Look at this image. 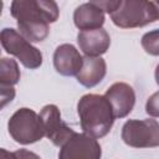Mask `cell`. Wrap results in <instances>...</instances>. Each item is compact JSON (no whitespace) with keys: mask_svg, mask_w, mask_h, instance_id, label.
I'll use <instances>...</instances> for the list:
<instances>
[{"mask_svg":"<svg viewBox=\"0 0 159 159\" xmlns=\"http://www.w3.org/2000/svg\"><path fill=\"white\" fill-rule=\"evenodd\" d=\"M20 34L29 42H40L48 35V24L58 19L60 10L52 0H14L10 6Z\"/></svg>","mask_w":159,"mask_h":159,"instance_id":"1","label":"cell"},{"mask_svg":"<svg viewBox=\"0 0 159 159\" xmlns=\"http://www.w3.org/2000/svg\"><path fill=\"white\" fill-rule=\"evenodd\" d=\"M77 112L83 133L93 138L107 135L114 123L111 103L101 94H84L77 103Z\"/></svg>","mask_w":159,"mask_h":159,"instance_id":"2","label":"cell"},{"mask_svg":"<svg viewBox=\"0 0 159 159\" xmlns=\"http://www.w3.org/2000/svg\"><path fill=\"white\" fill-rule=\"evenodd\" d=\"M113 24L122 29L142 27L158 19L153 1L147 0H122L120 6L111 14Z\"/></svg>","mask_w":159,"mask_h":159,"instance_id":"3","label":"cell"},{"mask_svg":"<svg viewBox=\"0 0 159 159\" xmlns=\"http://www.w3.org/2000/svg\"><path fill=\"white\" fill-rule=\"evenodd\" d=\"M7 129L11 138L20 144H32L45 135L40 116L30 108L17 109L7 122Z\"/></svg>","mask_w":159,"mask_h":159,"instance_id":"4","label":"cell"},{"mask_svg":"<svg viewBox=\"0 0 159 159\" xmlns=\"http://www.w3.org/2000/svg\"><path fill=\"white\" fill-rule=\"evenodd\" d=\"M0 40L4 50L7 53L17 57V60H20V62L25 67L30 70H35L42 65L41 51L37 47L32 46L16 30L9 29V27L2 29Z\"/></svg>","mask_w":159,"mask_h":159,"instance_id":"5","label":"cell"},{"mask_svg":"<svg viewBox=\"0 0 159 159\" xmlns=\"http://www.w3.org/2000/svg\"><path fill=\"white\" fill-rule=\"evenodd\" d=\"M122 139L132 148L159 147V122L155 119H129L122 127Z\"/></svg>","mask_w":159,"mask_h":159,"instance_id":"6","label":"cell"},{"mask_svg":"<svg viewBox=\"0 0 159 159\" xmlns=\"http://www.w3.org/2000/svg\"><path fill=\"white\" fill-rule=\"evenodd\" d=\"M102 149L96 138L75 133L60 149L58 159H101Z\"/></svg>","mask_w":159,"mask_h":159,"instance_id":"7","label":"cell"},{"mask_svg":"<svg viewBox=\"0 0 159 159\" xmlns=\"http://www.w3.org/2000/svg\"><path fill=\"white\" fill-rule=\"evenodd\" d=\"M39 116L43 125L45 135L57 147H62L76 133L62 120L60 109L55 104L45 106Z\"/></svg>","mask_w":159,"mask_h":159,"instance_id":"8","label":"cell"},{"mask_svg":"<svg viewBox=\"0 0 159 159\" xmlns=\"http://www.w3.org/2000/svg\"><path fill=\"white\" fill-rule=\"evenodd\" d=\"M104 97L112 106L114 118L128 116L135 104V93L132 86L124 82L113 83L106 92Z\"/></svg>","mask_w":159,"mask_h":159,"instance_id":"9","label":"cell"},{"mask_svg":"<svg viewBox=\"0 0 159 159\" xmlns=\"http://www.w3.org/2000/svg\"><path fill=\"white\" fill-rule=\"evenodd\" d=\"M53 66L62 76H77L83 66V57L73 45L62 43L55 50Z\"/></svg>","mask_w":159,"mask_h":159,"instance_id":"10","label":"cell"},{"mask_svg":"<svg viewBox=\"0 0 159 159\" xmlns=\"http://www.w3.org/2000/svg\"><path fill=\"white\" fill-rule=\"evenodd\" d=\"M77 42L86 57H99L109 48L111 37L104 29L87 30L78 32Z\"/></svg>","mask_w":159,"mask_h":159,"instance_id":"11","label":"cell"},{"mask_svg":"<svg viewBox=\"0 0 159 159\" xmlns=\"http://www.w3.org/2000/svg\"><path fill=\"white\" fill-rule=\"evenodd\" d=\"M75 25L81 31L102 29L104 24V11L93 1L81 4L73 12Z\"/></svg>","mask_w":159,"mask_h":159,"instance_id":"12","label":"cell"},{"mask_svg":"<svg viewBox=\"0 0 159 159\" xmlns=\"http://www.w3.org/2000/svg\"><path fill=\"white\" fill-rule=\"evenodd\" d=\"M107 65L102 57H84L83 66L78 72L77 81L87 88L97 86L106 76Z\"/></svg>","mask_w":159,"mask_h":159,"instance_id":"13","label":"cell"},{"mask_svg":"<svg viewBox=\"0 0 159 159\" xmlns=\"http://www.w3.org/2000/svg\"><path fill=\"white\" fill-rule=\"evenodd\" d=\"M20 81L17 62L12 58L2 57L0 61V87H14Z\"/></svg>","mask_w":159,"mask_h":159,"instance_id":"14","label":"cell"},{"mask_svg":"<svg viewBox=\"0 0 159 159\" xmlns=\"http://www.w3.org/2000/svg\"><path fill=\"white\" fill-rule=\"evenodd\" d=\"M144 51L152 56H159V29L145 32L140 40Z\"/></svg>","mask_w":159,"mask_h":159,"instance_id":"15","label":"cell"},{"mask_svg":"<svg viewBox=\"0 0 159 159\" xmlns=\"http://www.w3.org/2000/svg\"><path fill=\"white\" fill-rule=\"evenodd\" d=\"M145 112L150 117H159V91L153 93L145 104Z\"/></svg>","mask_w":159,"mask_h":159,"instance_id":"16","label":"cell"},{"mask_svg":"<svg viewBox=\"0 0 159 159\" xmlns=\"http://www.w3.org/2000/svg\"><path fill=\"white\" fill-rule=\"evenodd\" d=\"M93 2L98 7H101L104 12H108L111 15V14H113L120 6L122 0H116V1H111V0H99V1H97V0H94Z\"/></svg>","mask_w":159,"mask_h":159,"instance_id":"17","label":"cell"},{"mask_svg":"<svg viewBox=\"0 0 159 159\" xmlns=\"http://www.w3.org/2000/svg\"><path fill=\"white\" fill-rule=\"evenodd\" d=\"M1 89V108H4L9 102H11L15 97V89L14 87H0Z\"/></svg>","mask_w":159,"mask_h":159,"instance_id":"18","label":"cell"},{"mask_svg":"<svg viewBox=\"0 0 159 159\" xmlns=\"http://www.w3.org/2000/svg\"><path fill=\"white\" fill-rule=\"evenodd\" d=\"M15 158L16 159H41L37 154H35L34 152H30L27 149H17L14 152Z\"/></svg>","mask_w":159,"mask_h":159,"instance_id":"19","label":"cell"},{"mask_svg":"<svg viewBox=\"0 0 159 159\" xmlns=\"http://www.w3.org/2000/svg\"><path fill=\"white\" fill-rule=\"evenodd\" d=\"M0 159H16L14 152H7L6 149H0Z\"/></svg>","mask_w":159,"mask_h":159,"instance_id":"20","label":"cell"},{"mask_svg":"<svg viewBox=\"0 0 159 159\" xmlns=\"http://www.w3.org/2000/svg\"><path fill=\"white\" fill-rule=\"evenodd\" d=\"M155 81H157V83L159 86V63H158V66L155 68Z\"/></svg>","mask_w":159,"mask_h":159,"instance_id":"21","label":"cell"},{"mask_svg":"<svg viewBox=\"0 0 159 159\" xmlns=\"http://www.w3.org/2000/svg\"><path fill=\"white\" fill-rule=\"evenodd\" d=\"M154 5H155V9H157V15H158V19H159V0L158 1H153Z\"/></svg>","mask_w":159,"mask_h":159,"instance_id":"22","label":"cell"}]
</instances>
